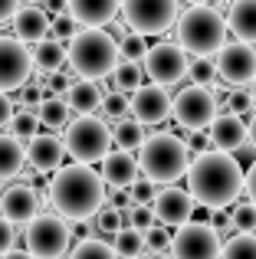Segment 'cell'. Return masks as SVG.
Wrapping results in <instances>:
<instances>
[{"instance_id":"2","label":"cell","mask_w":256,"mask_h":259,"mask_svg":"<svg viewBox=\"0 0 256 259\" xmlns=\"http://www.w3.org/2000/svg\"><path fill=\"white\" fill-rule=\"evenodd\" d=\"M46 200L66 223L92 220L105 207V184L96 167L86 164H63L56 174H50Z\"/></svg>"},{"instance_id":"6","label":"cell","mask_w":256,"mask_h":259,"mask_svg":"<svg viewBox=\"0 0 256 259\" xmlns=\"http://www.w3.org/2000/svg\"><path fill=\"white\" fill-rule=\"evenodd\" d=\"M63 151L72 158V164H102V158L112 151V125L99 115H76L63 128Z\"/></svg>"},{"instance_id":"39","label":"cell","mask_w":256,"mask_h":259,"mask_svg":"<svg viewBox=\"0 0 256 259\" xmlns=\"http://www.w3.org/2000/svg\"><path fill=\"white\" fill-rule=\"evenodd\" d=\"M43 79L46 76H36V79H30L23 89H20V108H26V112H36L39 108V102H43Z\"/></svg>"},{"instance_id":"4","label":"cell","mask_w":256,"mask_h":259,"mask_svg":"<svg viewBox=\"0 0 256 259\" xmlns=\"http://www.w3.org/2000/svg\"><path fill=\"white\" fill-rule=\"evenodd\" d=\"M66 63L76 79L99 82L109 79L122 59H118V43L109 30H79L66 46Z\"/></svg>"},{"instance_id":"30","label":"cell","mask_w":256,"mask_h":259,"mask_svg":"<svg viewBox=\"0 0 256 259\" xmlns=\"http://www.w3.org/2000/svg\"><path fill=\"white\" fill-rule=\"evenodd\" d=\"M220 259H256V233H233L220 249Z\"/></svg>"},{"instance_id":"9","label":"cell","mask_w":256,"mask_h":259,"mask_svg":"<svg viewBox=\"0 0 256 259\" xmlns=\"http://www.w3.org/2000/svg\"><path fill=\"white\" fill-rule=\"evenodd\" d=\"M187 66H191V56L178 43H167V39L148 46L145 59H141V72L151 79V85H161V89L178 85L187 76Z\"/></svg>"},{"instance_id":"14","label":"cell","mask_w":256,"mask_h":259,"mask_svg":"<svg viewBox=\"0 0 256 259\" xmlns=\"http://www.w3.org/2000/svg\"><path fill=\"white\" fill-rule=\"evenodd\" d=\"M194 210H197V203L191 200V194H187L184 187H161L158 194H154V203H151V213H154V223L164 230H178L184 227V223L194 220Z\"/></svg>"},{"instance_id":"22","label":"cell","mask_w":256,"mask_h":259,"mask_svg":"<svg viewBox=\"0 0 256 259\" xmlns=\"http://www.w3.org/2000/svg\"><path fill=\"white\" fill-rule=\"evenodd\" d=\"M227 33L243 46H256V0H233L227 10Z\"/></svg>"},{"instance_id":"35","label":"cell","mask_w":256,"mask_h":259,"mask_svg":"<svg viewBox=\"0 0 256 259\" xmlns=\"http://www.w3.org/2000/svg\"><path fill=\"white\" fill-rule=\"evenodd\" d=\"M227 217H230L233 233H256V207H250L246 200H237Z\"/></svg>"},{"instance_id":"25","label":"cell","mask_w":256,"mask_h":259,"mask_svg":"<svg viewBox=\"0 0 256 259\" xmlns=\"http://www.w3.org/2000/svg\"><path fill=\"white\" fill-rule=\"evenodd\" d=\"M26 171V151L17 138L0 135V181H13Z\"/></svg>"},{"instance_id":"26","label":"cell","mask_w":256,"mask_h":259,"mask_svg":"<svg viewBox=\"0 0 256 259\" xmlns=\"http://www.w3.org/2000/svg\"><path fill=\"white\" fill-rule=\"evenodd\" d=\"M145 125H138L135 118H122L112 125V145H115V151H138L141 145H145Z\"/></svg>"},{"instance_id":"27","label":"cell","mask_w":256,"mask_h":259,"mask_svg":"<svg viewBox=\"0 0 256 259\" xmlns=\"http://www.w3.org/2000/svg\"><path fill=\"white\" fill-rule=\"evenodd\" d=\"M72 118V112L66 108L63 99H43L36 108V121L46 128V132H59V128H66Z\"/></svg>"},{"instance_id":"32","label":"cell","mask_w":256,"mask_h":259,"mask_svg":"<svg viewBox=\"0 0 256 259\" xmlns=\"http://www.w3.org/2000/svg\"><path fill=\"white\" fill-rule=\"evenodd\" d=\"M10 138H17L20 145L23 141H30L33 135H39V121H36V112H26V108H17L13 112V118H10Z\"/></svg>"},{"instance_id":"44","label":"cell","mask_w":256,"mask_h":259,"mask_svg":"<svg viewBox=\"0 0 256 259\" xmlns=\"http://www.w3.org/2000/svg\"><path fill=\"white\" fill-rule=\"evenodd\" d=\"M243 194H246V203L256 207V161L250 164V171H243Z\"/></svg>"},{"instance_id":"40","label":"cell","mask_w":256,"mask_h":259,"mask_svg":"<svg viewBox=\"0 0 256 259\" xmlns=\"http://www.w3.org/2000/svg\"><path fill=\"white\" fill-rule=\"evenodd\" d=\"M224 112L237 115V118H246V115L253 112V99H250V92H246V89H233V92L227 95V102H224Z\"/></svg>"},{"instance_id":"34","label":"cell","mask_w":256,"mask_h":259,"mask_svg":"<svg viewBox=\"0 0 256 259\" xmlns=\"http://www.w3.org/2000/svg\"><path fill=\"white\" fill-rule=\"evenodd\" d=\"M187 76H191V85L210 89L217 82V66H214L210 56H197V59H191V66H187Z\"/></svg>"},{"instance_id":"5","label":"cell","mask_w":256,"mask_h":259,"mask_svg":"<svg viewBox=\"0 0 256 259\" xmlns=\"http://www.w3.org/2000/svg\"><path fill=\"white\" fill-rule=\"evenodd\" d=\"M178 46L184 53L197 56H217L227 46V20L224 13H217L210 4L187 7L178 17Z\"/></svg>"},{"instance_id":"45","label":"cell","mask_w":256,"mask_h":259,"mask_svg":"<svg viewBox=\"0 0 256 259\" xmlns=\"http://www.w3.org/2000/svg\"><path fill=\"white\" fill-rule=\"evenodd\" d=\"M13 112H17V108H13V99H10V95H4V92H0V128H7V125H10Z\"/></svg>"},{"instance_id":"21","label":"cell","mask_w":256,"mask_h":259,"mask_svg":"<svg viewBox=\"0 0 256 259\" xmlns=\"http://www.w3.org/2000/svg\"><path fill=\"white\" fill-rule=\"evenodd\" d=\"M99 177H102L105 190H128L141 177L138 174V161H135V154H128V151H109L102 158Z\"/></svg>"},{"instance_id":"31","label":"cell","mask_w":256,"mask_h":259,"mask_svg":"<svg viewBox=\"0 0 256 259\" xmlns=\"http://www.w3.org/2000/svg\"><path fill=\"white\" fill-rule=\"evenodd\" d=\"M69 259H118V256H115V249H112V243L92 236V240H79L76 246L69 249Z\"/></svg>"},{"instance_id":"50","label":"cell","mask_w":256,"mask_h":259,"mask_svg":"<svg viewBox=\"0 0 256 259\" xmlns=\"http://www.w3.org/2000/svg\"><path fill=\"white\" fill-rule=\"evenodd\" d=\"M250 99H253V105H256V79L250 82Z\"/></svg>"},{"instance_id":"24","label":"cell","mask_w":256,"mask_h":259,"mask_svg":"<svg viewBox=\"0 0 256 259\" xmlns=\"http://www.w3.org/2000/svg\"><path fill=\"white\" fill-rule=\"evenodd\" d=\"M30 56H33V72H36V76H56V72L66 69V46L56 43V39H50V36L33 46Z\"/></svg>"},{"instance_id":"41","label":"cell","mask_w":256,"mask_h":259,"mask_svg":"<svg viewBox=\"0 0 256 259\" xmlns=\"http://www.w3.org/2000/svg\"><path fill=\"white\" fill-rule=\"evenodd\" d=\"M99 112H102L105 118H112V121H122L125 115H128V95L105 92V99H102V108H99Z\"/></svg>"},{"instance_id":"20","label":"cell","mask_w":256,"mask_h":259,"mask_svg":"<svg viewBox=\"0 0 256 259\" xmlns=\"http://www.w3.org/2000/svg\"><path fill=\"white\" fill-rule=\"evenodd\" d=\"M66 13L76 20V26L102 30V26L115 23L118 0H66Z\"/></svg>"},{"instance_id":"12","label":"cell","mask_w":256,"mask_h":259,"mask_svg":"<svg viewBox=\"0 0 256 259\" xmlns=\"http://www.w3.org/2000/svg\"><path fill=\"white\" fill-rule=\"evenodd\" d=\"M33 79V56L30 46L17 43L13 36H0V92H20Z\"/></svg>"},{"instance_id":"37","label":"cell","mask_w":256,"mask_h":259,"mask_svg":"<svg viewBox=\"0 0 256 259\" xmlns=\"http://www.w3.org/2000/svg\"><path fill=\"white\" fill-rule=\"evenodd\" d=\"M145 253H151V259L154 256H171V230H164V227L154 223V227L145 233Z\"/></svg>"},{"instance_id":"47","label":"cell","mask_w":256,"mask_h":259,"mask_svg":"<svg viewBox=\"0 0 256 259\" xmlns=\"http://www.w3.org/2000/svg\"><path fill=\"white\" fill-rule=\"evenodd\" d=\"M39 7H43L46 13H53V17L66 13V0H39Z\"/></svg>"},{"instance_id":"29","label":"cell","mask_w":256,"mask_h":259,"mask_svg":"<svg viewBox=\"0 0 256 259\" xmlns=\"http://www.w3.org/2000/svg\"><path fill=\"white\" fill-rule=\"evenodd\" d=\"M112 249L118 259H141L145 256V233H135V230H118L112 236Z\"/></svg>"},{"instance_id":"13","label":"cell","mask_w":256,"mask_h":259,"mask_svg":"<svg viewBox=\"0 0 256 259\" xmlns=\"http://www.w3.org/2000/svg\"><path fill=\"white\" fill-rule=\"evenodd\" d=\"M217 76L227 82V89H243L256 79V50L243 43H227L214 59Z\"/></svg>"},{"instance_id":"38","label":"cell","mask_w":256,"mask_h":259,"mask_svg":"<svg viewBox=\"0 0 256 259\" xmlns=\"http://www.w3.org/2000/svg\"><path fill=\"white\" fill-rule=\"evenodd\" d=\"M76 33H79V26H76V20H72L69 13H59V17L50 20V39H56V43L66 46V39H72Z\"/></svg>"},{"instance_id":"11","label":"cell","mask_w":256,"mask_h":259,"mask_svg":"<svg viewBox=\"0 0 256 259\" xmlns=\"http://www.w3.org/2000/svg\"><path fill=\"white\" fill-rule=\"evenodd\" d=\"M224 240L210 223H184L171 236V259H220Z\"/></svg>"},{"instance_id":"8","label":"cell","mask_w":256,"mask_h":259,"mask_svg":"<svg viewBox=\"0 0 256 259\" xmlns=\"http://www.w3.org/2000/svg\"><path fill=\"white\" fill-rule=\"evenodd\" d=\"M128 33L138 36H164L178 23V0H118Z\"/></svg>"},{"instance_id":"3","label":"cell","mask_w":256,"mask_h":259,"mask_svg":"<svg viewBox=\"0 0 256 259\" xmlns=\"http://www.w3.org/2000/svg\"><path fill=\"white\" fill-rule=\"evenodd\" d=\"M138 174L141 181L154 184V187H171L174 181L187 174L191 167V154H187L184 141L174 132H154L145 138V145L138 148Z\"/></svg>"},{"instance_id":"16","label":"cell","mask_w":256,"mask_h":259,"mask_svg":"<svg viewBox=\"0 0 256 259\" xmlns=\"http://www.w3.org/2000/svg\"><path fill=\"white\" fill-rule=\"evenodd\" d=\"M128 115H132L138 125H161V121L171 115V95L161 85H141L128 95Z\"/></svg>"},{"instance_id":"51","label":"cell","mask_w":256,"mask_h":259,"mask_svg":"<svg viewBox=\"0 0 256 259\" xmlns=\"http://www.w3.org/2000/svg\"><path fill=\"white\" fill-rule=\"evenodd\" d=\"M187 4H191V7H200V4H207V0H187Z\"/></svg>"},{"instance_id":"46","label":"cell","mask_w":256,"mask_h":259,"mask_svg":"<svg viewBox=\"0 0 256 259\" xmlns=\"http://www.w3.org/2000/svg\"><path fill=\"white\" fill-rule=\"evenodd\" d=\"M20 10V0H0V23L13 20V13Z\"/></svg>"},{"instance_id":"19","label":"cell","mask_w":256,"mask_h":259,"mask_svg":"<svg viewBox=\"0 0 256 259\" xmlns=\"http://www.w3.org/2000/svg\"><path fill=\"white\" fill-rule=\"evenodd\" d=\"M10 23H13V39L23 46H36L50 36V13L39 4H20Z\"/></svg>"},{"instance_id":"52","label":"cell","mask_w":256,"mask_h":259,"mask_svg":"<svg viewBox=\"0 0 256 259\" xmlns=\"http://www.w3.org/2000/svg\"><path fill=\"white\" fill-rule=\"evenodd\" d=\"M141 259H151V256H141Z\"/></svg>"},{"instance_id":"15","label":"cell","mask_w":256,"mask_h":259,"mask_svg":"<svg viewBox=\"0 0 256 259\" xmlns=\"http://www.w3.org/2000/svg\"><path fill=\"white\" fill-rule=\"evenodd\" d=\"M39 207H43L39 190H33L30 184H23V181L7 184L4 194H0V217H4L7 223H13V227H26V223L39 213Z\"/></svg>"},{"instance_id":"7","label":"cell","mask_w":256,"mask_h":259,"mask_svg":"<svg viewBox=\"0 0 256 259\" xmlns=\"http://www.w3.org/2000/svg\"><path fill=\"white\" fill-rule=\"evenodd\" d=\"M23 243L33 259H63L72 249L69 223L56 213H36L23 227Z\"/></svg>"},{"instance_id":"28","label":"cell","mask_w":256,"mask_h":259,"mask_svg":"<svg viewBox=\"0 0 256 259\" xmlns=\"http://www.w3.org/2000/svg\"><path fill=\"white\" fill-rule=\"evenodd\" d=\"M112 92L118 95H132L135 89H141V79H145V72H141V63H118L115 72H112Z\"/></svg>"},{"instance_id":"43","label":"cell","mask_w":256,"mask_h":259,"mask_svg":"<svg viewBox=\"0 0 256 259\" xmlns=\"http://www.w3.org/2000/svg\"><path fill=\"white\" fill-rule=\"evenodd\" d=\"M10 249H17V227L0 217V256L10 253Z\"/></svg>"},{"instance_id":"17","label":"cell","mask_w":256,"mask_h":259,"mask_svg":"<svg viewBox=\"0 0 256 259\" xmlns=\"http://www.w3.org/2000/svg\"><path fill=\"white\" fill-rule=\"evenodd\" d=\"M26 167H30L33 174H56L59 167H63V141H59V135L53 132H39L33 135L30 141H26Z\"/></svg>"},{"instance_id":"18","label":"cell","mask_w":256,"mask_h":259,"mask_svg":"<svg viewBox=\"0 0 256 259\" xmlns=\"http://www.w3.org/2000/svg\"><path fill=\"white\" fill-rule=\"evenodd\" d=\"M207 141H210V151L237 154L246 145V121L230 112H217V118L207 128Z\"/></svg>"},{"instance_id":"23","label":"cell","mask_w":256,"mask_h":259,"mask_svg":"<svg viewBox=\"0 0 256 259\" xmlns=\"http://www.w3.org/2000/svg\"><path fill=\"white\" fill-rule=\"evenodd\" d=\"M102 99H105L102 85L99 82H86V79H76V82L66 89V95H63L66 108H69L72 115H96L99 108H102Z\"/></svg>"},{"instance_id":"49","label":"cell","mask_w":256,"mask_h":259,"mask_svg":"<svg viewBox=\"0 0 256 259\" xmlns=\"http://www.w3.org/2000/svg\"><path fill=\"white\" fill-rule=\"evenodd\" d=\"M0 259H33V256L26 253V249H10V253H4Z\"/></svg>"},{"instance_id":"42","label":"cell","mask_w":256,"mask_h":259,"mask_svg":"<svg viewBox=\"0 0 256 259\" xmlns=\"http://www.w3.org/2000/svg\"><path fill=\"white\" fill-rule=\"evenodd\" d=\"M154 194H158V187L154 184H148V181H135L132 187H128V197H132V207H151L154 203Z\"/></svg>"},{"instance_id":"10","label":"cell","mask_w":256,"mask_h":259,"mask_svg":"<svg viewBox=\"0 0 256 259\" xmlns=\"http://www.w3.org/2000/svg\"><path fill=\"white\" fill-rule=\"evenodd\" d=\"M217 112H220V105L214 102L210 89H200V85H184L171 99V115L184 132H204V128H210Z\"/></svg>"},{"instance_id":"48","label":"cell","mask_w":256,"mask_h":259,"mask_svg":"<svg viewBox=\"0 0 256 259\" xmlns=\"http://www.w3.org/2000/svg\"><path fill=\"white\" fill-rule=\"evenodd\" d=\"M246 145H250L253 151H256V115L250 118V125H246Z\"/></svg>"},{"instance_id":"36","label":"cell","mask_w":256,"mask_h":259,"mask_svg":"<svg viewBox=\"0 0 256 259\" xmlns=\"http://www.w3.org/2000/svg\"><path fill=\"white\" fill-rule=\"evenodd\" d=\"M118 43V56H122V63H141L148 53V39L138 36V33H125L122 39H115Z\"/></svg>"},{"instance_id":"33","label":"cell","mask_w":256,"mask_h":259,"mask_svg":"<svg viewBox=\"0 0 256 259\" xmlns=\"http://www.w3.org/2000/svg\"><path fill=\"white\" fill-rule=\"evenodd\" d=\"M92 227H96V236H99V240L112 243V236L122 230V213H118V210H112V207H102L96 217H92Z\"/></svg>"},{"instance_id":"1","label":"cell","mask_w":256,"mask_h":259,"mask_svg":"<svg viewBox=\"0 0 256 259\" xmlns=\"http://www.w3.org/2000/svg\"><path fill=\"white\" fill-rule=\"evenodd\" d=\"M187 194L197 207L204 210H224L243 197V167L233 154L220 151H204L191 158L187 167Z\"/></svg>"}]
</instances>
